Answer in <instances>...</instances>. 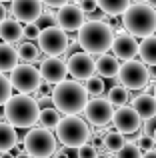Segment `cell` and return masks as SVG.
Instances as JSON below:
<instances>
[{"instance_id":"obj_1","label":"cell","mask_w":156,"mask_h":158,"mask_svg":"<svg viewBox=\"0 0 156 158\" xmlns=\"http://www.w3.org/2000/svg\"><path fill=\"white\" fill-rule=\"evenodd\" d=\"M114 30L104 20H88L84 26L78 30V44L84 48L86 54H98L104 56L108 50H112L114 44Z\"/></svg>"},{"instance_id":"obj_2","label":"cell","mask_w":156,"mask_h":158,"mask_svg":"<svg viewBox=\"0 0 156 158\" xmlns=\"http://www.w3.org/2000/svg\"><path fill=\"white\" fill-rule=\"evenodd\" d=\"M88 92L84 84L76 80H64L58 86H54L52 92V106L64 116H78V112H84L88 104Z\"/></svg>"},{"instance_id":"obj_3","label":"cell","mask_w":156,"mask_h":158,"mask_svg":"<svg viewBox=\"0 0 156 158\" xmlns=\"http://www.w3.org/2000/svg\"><path fill=\"white\" fill-rule=\"evenodd\" d=\"M40 104L36 98L26 94H14L4 106V118L14 128H28L32 130L36 122L40 120Z\"/></svg>"},{"instance_id":"obj_4","label":"cell","mask_w":156,"mask_h":158,"mask_svg":"<svg viewBox=\"0 0 156 158\" xmlns=\"http://www.w3.org/2000/svg\"><path fill=\"white\" fill-rule=\"evenodd\" d=\"M122 26L126 28L130 36L134 38H148L154 36L156 32V10L150 8V4L136 2L126 10V14L122 16Z\"/></svg>"},{"instance_id":"obj_5","label":"cell","mask_w":156,"mask_h":158,"mask_svg":"<svg viewBox=\"0 0 156 158\" xmlns=\"http://www.w3.org/2000/svg\"><path fill=\"white\" fill-rule=\"evenodd\" d=\"M56 138L64 148H80L92 138L90 126L80 116H62V122L56 128Z\"/></svg>"},{"instance_id":"obj_6","label":"cell","mask_w":156,"mask_h":158,"mask_svg":"<svg viewBox=\"0 0 156 158\" xmlns=\"http://www.w3.org/2000/svg\"><path fill=\"white\" fill-rule=\"evenodd\" d=\"M24 152L32 158H52L58 152V138L50 130L32 128L24 136Z\"/></svg>"},{"instance_id":"obj_7","label":"cell","mask_w":156,"mask_h":158,"mask_svg":"<svg viewBox=\"0 0 156 158\" xmlns=\"http://www.w3.org/2000/svg\"><path fill=\"white\" fill-rule=\"evenodd\" d=\"M118 82L126 90H144L150 82V68L142 60L124 62L118 74Z\"/></svg>"},{"instance_id":"obj_8","label":"cell","mask_w":156,"mask_h":158,"mask_svg":"<svg viewBox=\"0 0 156 158\" xmlns=\"http://www.w3.org/2000/svg\"><path fill=\"white\" fill-rule=\"evenodd\" d=\"M42 76H40V68L32 64H18L16 70L10 74V84L12 90H16L18 94H32L38 92L40 84H42Z\"/></svg>"},{"instance_id":"obj_9","label":"cell","mask_w":156,"mask_h":158,"mask_svg":"<svg viewBox=\"0 0 156 158\" xmlns=\"http://www.w3.org/2000/svg\"><path fill=\"white\" fill-rule=\"evenodd\" d=\"M38 48L40 52L46 54V58H58L60 54H64L70 46V38L68 34L58 26H50V28H44L40 30V36H38Z\"/></svg>"},{"instance_id":"obj_10","label":"cell","mask_w":156,"mask_h":158,"mask_svg":"<svg viewBox=\"0 0 156 158\" xmlns=\"http://www.w3.org/2000/svg\"><path fill=\"white\" fill-rule=\"evenodd\" d=\"M10 14L20 24H36L44 16V2L40 0H14L10 4Z\"/></svg>"},{"instance_id":"obj_11","label":"cell","mask_w":156,"mask_h":158,"mask_svg":"<svg viewBox=\"0 0 156 158\" xmlns=\"http://www.w3.org/2000/svg\"><path fill=\"white\" fill-rule=\"evenodd\" d=\"M114 106L108 102V98H92L84 108V118L92 126H106L114 120Z\"/></svg>"},{"instance_id":"obj_12","label":"cell","mask_w":156,"mask_h":158,"mask_svg":"<svg viewBox=\"0 0 156 158\" xmlns=\"http://www.w3.org/2000/svg\"><path fill=\"white\" fill-rule=\"evenodd\" d=\"M68 66V74L74 78L76 82L94 78V72H96V60H92V56L86 52H74L70 58L66 60Z\"/></svg>"},{"instance_id":"obj_13","label":"cell","mask_w":156,"mask_h":158,"mask_svg":"<svg viewBox=\"0 0 156 158\" xmlns=\"http://www.w3.org/2000/svg\"><path fill=\"white\" fill-rule=\"evenodd\" d=\"M84 24H86V14L82 12V8L78 4H66L64 8H60L56 12V26L62 28L66 34L80 30Z\"/></svg>"},{"instance_id":"obj_14","label":"cell","mask_w":156,"mask_h":158,"mask_svg":"<svg viewBox=\"0 0 156 158\" xmlns=\"http://www.w3.org/2000/svg\"><path fill=\"white\" fill-rule=\"evenodd\" d=\"M114 128H116V132H120V134H136L138 130L142 128V118L136 114V110H134L132 106H124V108H118L116 112H114V120H112Z\"/></svg>"},{"instance_id":"obj_15","label":"cell","mask_w":156,"mask_h":158,"mask_svg":"<svg viewBox=\"0 0 156 158\" xmlns=\"http://www.w3.org/2000/svg\"><path fill=\"white\" fill-rule=\"evenodd\" d=\"M66 74H68V66L60 58H44L40 62V76L48 84L58 86L60 82L66 80Z\"/></svg>"},{"instance_id":"obj_16","label":"cell","mask_w":156,"mask_h":158,"mask_svg":"<svg viewBox=\"0 0 156 158\" xmlns=\"http://www.w3.org/2000/svg\"><path fill=\"white\" fill-rule=\"evenodd\" d=\"M140 52V44L136 42V38L130 34H116L112 44V56H116L118 60H124V62H132L134 56Z\"/></svg>"},{"instance_id":"obj_17","label":"cell","mask_w":156,"mask_h":158,"mask_svg":"<svg viewBox=\"0 0 156 158\" xmlns=\"http://www.w3.org/2000/svg\"><path fill=\"white\" fill-rule=\"evenodd\" d=\"M132 108L142 118V122H148V120L156 118V98L148 92H142V94H138V96H134Z\"/></svg>"},{"instance_id":"obj_18","label":"cell","mask_w":156,"mask_h":158,"mask_svg":"<svg viewBox=\"0 0 156 158\" xmlns=\"http://www.w3.org/2000/svg\"><path fill=\"white\" fill-rule=\"evenodd\" d=\"M0 38L4 44H12V42H20L24 38V26L14 18H8L0 24Z\"/></svg>"},{"instance_id":"obj_19","label":"cell","mask_w":156,"mask_h":158,"mask_svg":"<svg viewBox=\"0 0 156 158\" xmlns=\"http://www.w3.org/2000/svg\"><path fill=\"white\" fill-rule=\"evenodd\" d=\"M120 68L122 64L118 62L116 56H112V54H104V56H98L96 60V72L100 78H118V74H120Z\"/></svg>"},{"instance_id":"obj_20","label":"cell","mask_w":156,"mask_h":158,"mask_svg":"<svg viewBox=\"0 0 156 158\" xmlns=\"http://www.w3.org/2000/svg\"><path fill=\"white\" fill-rule=\"evenodd\" d=\"M18 50L10 44H4L0 42V74H6V72H14L16 66H18Z\"/></svg>"},{"instance_id":"obj_21","label":"cell","mask_w":156,"mask_h":158,"mask_svg":"<svg viewBox=\"0 0 156 158\" xmlns=\"http://www.w3.org/2000/svg\"><path fill=\"white\" fill-rule=\"evenodd\" d=\"M14 146H18V134H16V128L10 126L8 122H0V154L12 152Z\"/></svg>"},{"instance_id":"obj_22","label":"cell","mask_w":156,"mask_h":158,"mask_svg":"<svg viewBox=\"0 0 156 158\" xmlns=\"http://www.w3.org/2000/svg\"><path fill=\"white\" fill-rule=\"evenodd\" d=\"M38 122H40V128H44V130H50V132H56L58 124L62 122V116H60V112L56 110L54 106H42Z\"/></svg>"},{"instance_id":"obj_23","label":"cell","mask_w":156,"mask_h":158,"mask_svg":"<svg viewBox=\"0 0 156 158\" xmlns=\"http://www.w3.org/2000/svg\"><path fill=\"white\" fill-rule=\"evenodd\" d=\"M132 6V4L128 2V0H98V8H100V12H104V14L108 16H124L126 10Z\"/></svg>"},{"instance_id":"obj_24","label":"cell","mask_w":156,"mask_h":158,"mask_svg":"<svg viewBox=\"0 0 156 158\" xmlns=\"http://www.w3.org/2000/svg\"><path fill=\"white\" fill-rule=\"evenodd\" d=\"M140 60L144 62L148 68H154L156 66V34L148 36L140 42Z\"/></svg>"},{"instance_id":"obj_25","label":"cell","mask_w":156,"mask_h":158,"mask_svg":"<svg viewBox=\"0 0 156 158\" xmlns=\"http://www.w3.org/2000/svg\"><path fill=\"white\" fill-rule=\"evenodd\" d=\"M102 146H104V150H106V152H114V154H116L118 150H122V148L126 146L124 134H120V132H116V130H110V132H106V136H104V142H102Z\"/></svg>"},{"instance_id":"obj_26","label":"cell","mask_w":156,"mask_h":158,"mask_svg":"<svg viewBox=\"0 0 156 158\" xmlns=\"http://www.w3.org/2000/svg\"><path fill=\"white\" fill-rule=\"evenodd\" d=\"M108 102L112 106H116V110L128 106V90H126L124 86H120V84L112 86V88L108 90Z\"/></svg>"},{"instance_id":"obj_27","label":"cell","mask_w":156,"mask_h":158,"mask_svg":"<svg viewBox=\"0 0 156 158\" xmlns=\"http://www.w3.org/2000/svg\"><path fill=\"white\" fill-rule=\"evenodd\" d=\"M16 50H18V56L22 58L24 62H36L38 56H40V48H38V44H34V42H22Z\"/></svg>"},{"instance_id":"obj_28","label":"cell","mask_w":156,"mask_h":158,"mask_svg":"<svg viewBox=\"0 0 156 158\" xmlns=\"http://www.w3.org/2000/svg\"><path fill=\"white\" fill-rule=\"evenodd\" d=\"M14 96L12 94V84L10 78H6V74H0V108L6 106V102Z\"/></svg>"},{"instance_id":"obj_29","label":"cell","mask_w":156,"mask_h":158,"mask_svg":"<svg viewBox=\"0 0 156 158\" xmlns=\"http://www.w3.org/2000/svg\"><path fill=\"white\" fill-rule=\"evenodd\" d=\"M84 88H86V92H88V96L100 98V94L104 92V80H102L100 76H94L84 84Z\"/></svg>"},{"instance_id":"obj_30","label":"cell","mask_w":156,"mask_h":158,"mask_svg":"<svg viewBox=\"0 0 156 158\" xmlns=\"http://www.w3.org/2000/svg\"><path fill=\"white\" fill-rule=\"evenodd\" d=\"M142 150L136 146V142H126V146L122 148V150H118L114 158H142Z\"/></svg>"},{"instance_id":"obj_31","label":"cell","mask_w":156,"mask_h":158,"mask_svg":"<svg viewBox=\"0 0 156 158\" xmlns=\"http://www.w3.org/2000/svg\"><path fill=\"white\" fill-rule=\"evenodd\" d=\"M136 146L146 154V152L154 150V138H152V136H146V134H140L136 138Z\"/></svg>"},{"instance_id":"obj_32","label":"cell","mask_w":156,"mask_h":158,"mask_svg":"<svg viewBox=\"0 0 156 158\" xmlns=\"http://www.w3.org/2000/svg\"><path fill=\"white\" fill-rule=\"evenodd\" d=\"M98 156H100L98 148H96V146H92L90 142L78 148V158H98Z\"/></svg>"},{"instance_id":"obj_33","label":"cell","mask_w":156,"mask_h":158,"mask_svg":"<svg viewBox=\"0 0 156 158\" xmlns=\"http://www.w3.org/2000/svg\"><path fill=\"white\" fill-rule=\"evenodd\" d=\"M40 36V28L36 26V24H28V26H24V38H26V42H30V40H38Z\"/></svg>"},{"instance_id":"obj_34","label":"cell","mask_w":156,"mask_h":158,"mask_svg":"<svg viewBox=\"0 0 156 158\" xmlns=\"http://www.w3.org/2000/svg\"><path fill=\"white\" fill-rule=\"evenodd\" d=\"M52 92H54V86L48 84V82H42L38 92H36V100H38V98H52Z\"/></svg>"},{"instance_id":"obj_35","label":"cell","mask_w":156,"mask_h":158,"mask_svg":"<svg viewBox=\"0 0 156 158\" xmlns=\"http://www.w3.org/2000/svg\"><path fill=\"white\" fill-rule=\"evenodd\" d=\"M78 6L82 8L84 14H92V12L98 10V2L96 0H82V2H78Z\"/></svg>"},{"instance_id":"obj_36","label":"cell","mask_w":156,"mask_h":158,"mask_svg":"<svg viewBox=\"0 0 156 158\" xmlns=\"http://www.w3.org/2000/svg\"><path fill=\"white\" fill-rule=\"evenodd\" d=\"M66 4H70V2H66V0H48V2H44V6L46 8H64Z\"/></svg>"},{"instance_id":"obj_37","label":"cell","mask_w":156,"mask_h":158,"mask_svg":"<svg viewBox=\"0 0 156 158\" xmlns=\"http://www.w3.org/2000/svg\"><path fill=\"white\" fill-rule=\"evenodd\" d=\"M4 20H8V8L0 2V24H2Z\"/></svg>"},{"instance_id":"obj_38","label":"cell","mask_w":156,"mask_h":158,"mask_svg":"<svg viewBox=\"0 0 156 158\" xmlns=\"http://www.w3.org/2000/svg\"><path fill=\"white\" fill-rule=\"evenodd\" d=\"M142 158H156V150H150V152H146Z\"/></svg>"},{"instance_id":"obj_39","label":"cell","mask_w":156,"mask_h":158,"mask_svg":"<svg viewBox=\"0 0 156 158\" xmlns=\"http://www.w3.org/2000/svg\"><path fill=\"white\" fill-rule=\"evenodd\" d=\"M150 80H156V66L150 68Z\"/></svg>"},{"instance_id":"obj_40","label":"cell","mask_w":156,"mask_h":158,"mask_svg":"<svg viewBox=\"0 0 156 158\" xmlns=\"http://www.w3.org/2000/svg\"><path fill=\"white\" fill-rule=\"evenodd\" d=\"M0 158H16L12 152H6V154H0Z\"/></svg>"},{"instance_id":"obj_41","label":"cell","mask_w":156,"mask_h":158,"mask_svg":"<svg viewBox=\"0 0 156 158\" xmlns=\"http://www.w3.org/2000/svg\"><path fill=\"white\" fill-rule=\"evenodd\" d=\"M16 158H32V156H28L26 152H22V154H18V156H16Z\"/></svg>"},{"instance_id":"obj_42","label":"cell","mask_w":156,"mask_h":158,"mask_svg":"<svg viewBox=\"0 0 156 158\" xmlns=\"http://www.w3.org/2000/svg\"><path fill=\"white\" fill-rule=\"evenodd\" d=\"M152 96L156 98V82H154V86H152Z\"/></svg>"},{"instance_id":"obj_43","label":"cell","mask_w":156,"mask_h":158,"mask_svg":"<svg viewBox=\"0 0 156 158\" xmlns=\"http://www.w3.org/2000/svg\"><path fill=\"white\" fill-rule=\"evenodd\" d=\"M2 116H4V108H2V110H0V118H2ZM0 122H2V120H0Z\"/></svg>"},{"instance_id":"obj_44","label":"cell","mask_w":156,"mask_h":158,"mask_svg":"<svg viewBox=\"0 0 156 158\" xmlns=\"http://www.w3.org/2000/svg\"><path fill=\"white\" fill-rule=\"evenodd\" d=\"M152 138H154V144H156V132H154V134H152Z\"/></svg>"}]
</instances>
